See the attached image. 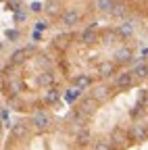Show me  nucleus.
I'll list each match as a JSON object with an SVG mask.
<instances>
[{"label":"nucleus","instance_id":"1","mask_svg":"<svg viewBox=\"0 0 148 150\" xmlns=\"http://www.w3.org/2000/svg\"><path fill=\"white\" fill-rule=\"evenodd\" d=\"M63 119L71 148L125 150L148 144V56L79 92Z\"/></svg>","mask_w":148,"mask_h":150},{"label":"nucleus","instance_id":"2","mask_svg":"<svg viewBox=\"0 0 148 150\" xmlns=\"http://www.w3.org/2000/svg\"><path fill=\"white\" fill-rule=\"evenodd\" d=\"M69 92H84L132 67L142 54V38L121 25L57 29L46 42Z\"/></svg>","mask_w":148,"mask_h":150},{"label":"nucleus","instance_id":"3","mask_svg":"<svg viewBox=\"0 0 148 150\" xmlns=\"http://www.w3.org/2000/svg\"><path fill=\"white\" fill-rule=\"evenodd\" d=\"M69 88L46 44H25L0 65V98L15 115L59 110Z\"/></svg>","mask_w":148,"mask_h":150},{"label":"nucleus","instance_id":"4","mask_svg":"<svg viewBox=\"0 0 148 150\" xmlns=\"http://www.w3.org/2000/svg\"><path fill=\"white\" fill-rule=\"evenodd\" d=\"M42 17L50 29L121 25L148 42V0H44Z\"/></svg>","mask_w":148,"mask_h":150},{"label":"nucleus","instance_id":"5","mask_svg":"<svg viewBox=\"0 0 148 150\" xmlns=\"http://www.w3.org/2000/svg\"><path fill=\"white\" fill-rule=\"evenodd\" d=\"M2 148H71L69 129L57 110L19 115L4 136Z\"/></svg>","mask_w":148,"mask_h":150},{"label":"nucleus","instance_id":"6","mask_svg":"<svg viewBox=\"0 0 148 150\" xmlns=\"http://www.w3.org/2000/svg\"><path fill=\"white\" fill-rule=\"evenodd\" d=\"M6 112H8V108L4 106L2 98H0V148H2L4 136H6V131H8V121H6Z\"/></svg>","mask_w":148,"mask_h":150}]
</instances>
